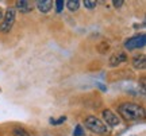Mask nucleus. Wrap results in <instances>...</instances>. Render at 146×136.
I'll return each instance as SVG.
<instances>
[{
    "label": "nucleus",
    "instance_id": "obj_3",
    "mask_svg": "<svg viewBox=\"0 0 146 136\" xmlns=\"http://www.w3.org/2000/svg\"><path fill=\"white\" fill-rule=\"evenodd\" d=\"M16 19V11L15 8H8L5 11V15H3V19H1V23H0V31L7 34V32L11 31V28L15 23Z\"/></svg>",
    "mask_w": 146,
    "mask_h": 136
},
{
    "label": "nucleus",
    "instance_id": "obj_2",
    "mask_svg": "<svg viewBox=\"0 0 146 136\" xmlns=\"http://www.w3.org/2000/svg\"><path fill=\"white\" fill-rule=\"evenodd\" d=\"M84 125L88 128L91 132L98 133V135H104L108 132V128L103 121L98 119L96 116H88L85 120H84Z\"/></svg>",
    "mask_w": 146,
    "mask_h": 136
},
{
    "label": "nucleus",
    "instance_id": "obj_17",
    "mask_svg": "<svg viewBox=\"0 0 146 136\" xmlns=\"http://www.w3.org/2000/svg\"><path fill=\"white\" fill-rule=\"evenodd\" d=\"M98 86H99V88H100L102 90H106V89H107V88H106L104 85H102V84H98Z\"/></svg>",
    "mask_w": 146,
    "mask_h": 136
},
{
    "label": "nucleus",
    "instance_id": "obj_10",
    "mask_svg": "<svg viewBox=\"0 0 146 136\" xmlns=\"http://www.w3.org/2000/svg\"><path fill=\"white\" fill-rule=\"evenodd\" d=\"M65 5L68 7L69 11L74 12V11H77L78 7H80V1H78V0H69V1H66V3H65Z\"/></svg>",
    "mask_w": 146,
    "mask_h": 136
},
{
    "label": "nucleus",
    "instance_id": "obj_1",
    "mask_svg": "<svg viewBox=\"0 0 146 136\" xmlns=\"http://www.w3.org/2000/svg\"><path fill=\"white\" fill-rule=\"evenodd\" d=\"M118 112L119 115L129 121L133 120H139L145 116V109L143 106L135 102H123L118 106Z\"/></svg>",
    "mask_w": 146,
    "mask_h": 136
},
{
    "label": "nucleus",
    "instance_id": "obj_13",
    "mask_svg": "<svg viewBox=\"0 0 146 136\" xmlns=\"http://www.w3.org/2000/svg\"><path fill=\"white\" fill-rule=\"evenodd\" d=\"M64 121H66V117L61 116L60 119H50V124L52 125H60V124H62Z\"/></svg>",
    "mask_w": 146,
    "mask_h": 136
},
{
    "label": "nucleus",
    "instance_id": "obj_7",
    "mask_svg": "<svg viewBox=\"0 0 146 136\" xmlns=\"http://www.w3.org/2000/svg\"><path fill=\"white\" fill-rule=\"evenodd\" d=\"M36 8L39 10V12L46 14L53 8V1H50V0H39V1H36Z\"/></svg>",
    "mask_w": 146,
    "mask_h": 136
},
{
    "label": "nucleus",
    "instance_id": "obj_12",
    "mask_svg": "<svg viewBox=\"0 0 146 136\" xmlns=\"http://www.w3.org/2000/svg\"><path fill=\"white\" fill-rule=\"evenodd\" d=\"M85 135V131H84L83 125H76L74 127V131H73V136H84Z\"/></svg>",
    "mask_w": 146,
    "mask_h": 136
},
{
    "label": "nucleus",
    "instance_id": "obj_11",
    "mask_svg": "<svg viewBox=\"0 0 146 136\" xmlns=\"http://www.w3.org/2000/svg\"><path fill=\"white\" fill-rule=\"evenodd\" d=\"M14 135L15 136H31L26 129H25V128H21V127L14 128Z\"/></svg>",
    "mask_w": 146,
    "mask_h": 136
},
{
    "label": "nucleus",
    "instance_id": "obj_18",
    "mask_svg": "<svg viewBox=\"0 0 146 136\" xmlns=\"http://www.w3.org/2000/svg\"><path fill=\"white\" fill-rule=\"evenodd\" d=\"M3 19V12H1V10H0V20Z\"/></svg>",
    "mask_w": 146,
    "mask_h": 136
},
{
    "label": "nucleus",
    "instance_id": "obj_14",
    "mask_svg": "<svg viewBox=\"0 0 146 136\" xmlns=\"http://www.w3.org/2000/svg\"><path fill=\"white\" fill-rule=\"evenodd\" d=\"M84 5H85L88 10H94L95 7L98 5V3L94 1V0H85V1H84Z\"/></svg>",
    "mask_w": 146,
    "mask_h": 136
},
{
    "label": "nucleus",
    "instance_id": "obj_15",
    "mask_svg": "<svg viewBox=\"0 0 146 136\" xmlns=\"http://www.w3.org/2000/svg\"><path fill=\"white\" fill-rule=\"evenodd\" d=\"M54 4H56V7H57V8H56V10H57V12H61V11L64 10V5H65V3H64L62 0H58V1H56Z\"/></svg>",
    "mask_w": 146,
    "mask_h": 136
},
{
    "label": "nucleus",
    "instance_id": "obj_9",
    "mask_svg": "<svg viewBox=\"0 0 146 136\" xmlns=\"http://www.w3.org/2000/svg\"><path fill=\"white\" fill-rule=\"evenodd\" d=\"M127 61V57H126L125 53H118V54H115L111 57L110 59V65L111 66H116V65H119L120 62H126Z\"/></svg>",
    "mask_w": 146,
    "mask_h": 136
},
{
    "label": "nucleus",
    "instance_id": "obj_16",
    "mask_svg": "<svg viewBox=\"0 0 146 136\" xmlns=\"http://www.w3.org/2000/svg\"><path fill=\"white\" fill-rule=\"evenodd\" d=\"M112 4H114L116 8H120L122 5L125 4V1H122V0H115V1H112Z\"/></svg>",
    "mask_w": 146,
    "mask_h": 136
},
{
    "label": "nucleus",
    "instance_id": "obj_5",
    "mask_svg": "<svg viewBox=\"0 0 146 136\" xmlns=\"http://www.w3.org/2000/svg\"><path fill=\"white\" fill-rule=\"evenodd\" d=\"M102 115H103V119H104V124L110 127H118L120 124V119L119 116L114 113L112 110L110 109H104L102 112Z\"/></svg>",
    "mask_w": 146,
    "mask_h": 136
},
{
    "label": "nucleus",
    "instance_id": "obj_4",
    "mask_svg": "<svg viewBox=\"0 0 146 136\" xmlns=\"http://www.w3.org/2000/svg\"><path fill=\"white\" fill-rule=\"evenodd\" d=\"M146 39H145V34H139L135 37L127 39L125 42V49L126 50H137V49H142L145 46Z\"/></svg>",
    "mask_w": 146,
    "mask_h": 136
},
{
    "label": "nucleus",
    "instance_id": "obj_6",
    "mask_svg": "<svg viewBox=\"0 0 146 136\" xmlns=\"http://www.w3.org/2000/svg\"><path fill=\"white\" fill-rule=\"evenodd\" d=\"M16 10L23 12V14H27V12H30L33 11V3L31 1H27V0H21V1H16Z\"/></svg>",
    "mask_w": 146,
    "mask_h": 136
},
{
    "label": "nucleus",
    "instance_id": "obj_8",
    "mask_svg": "<svg viewBox=\"0 0 146 136\" xmlns=\"http://www.w3.org/2000/svg\"><path fill=\"white\" fill-rule=\"evenodd\" d=\"M146 58L143 54H141V55H137V57L133 58V66L137 69V70H143L146 66Z\"/></svg>",
    "mask_w": 146,
    "mask_h": 136
}]
</instances>
